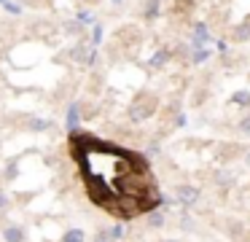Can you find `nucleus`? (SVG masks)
I'll list each match as a JSON object with an SVG mask.
<instances>
[{"label": "nucleus", "instance_id": "nucleus-1", "mask_svg": "<svg viewBox=\"0 0 250 242\" xmlns=\"http://www.w3.org/2000/svg\"><path fill=\"white\" fill-rule=\"evenodd\" d=\"M70 156L76 159L86 194L97 207L116 218L148 215L162 204L159 186L148 159L86 132L70 134Z\"/></svg>", "mask_w": 250, "mask_h": 242}, {"label": "nucleus", "instance_id": "nucleus-2", "mask_svg": "<svg viewBox=\"0 0 250 242\" xmlns=\"http://www.w3.org/2000/svg\"><path fill=\"white\" fill-rule=\"evenodd\" d=\"M153 110H156V100H153L151 94H140L135 100V105H132V121H143V118H148Z\"/></svg>", "mask_w": 250, "mask_h": 242}, {"label": "nucleus", "instance_id": "nucleus-3", "mask_svg": "<svg viewBox=\"0 0 250 242\" xmlns=\"http://www.w3.org/2000/svg\"><path fill=\"white\" fill-rule=\"evenodd\" d=\"M175 199H178V204H183V207H194V204L199 202V188L183 183V186L175 188Z\"/></svg>", "mask_w": 250, "mask_h": 242}, {"label": "nucleus", "instance_id": "nucleus-4", "mask_svg": "<svg viewBox=\"0 0 250 242\" xmlns=\"http://www.w3.org/2000/svg\"><path fill=\"white\" fill-rule=\"evenodd\" d=\"M207 41H210V35H207V24H202V22H199V24L194 27V46L196 48H199V46L205 48Z\"/></svg>", "mask_w": 250, "mask_h": 242}, {"label": "nucleus", "instance_id": "nucleus-5", "mask_svg": "<svg viewBox=\"0 0 250 242\" xmlns=\"http://www.w3.org/2000/svg\"><path fill=\"white\" fill-rule=\"evenodd\" d=\"M167 223V215L162 213V210H151V213H148V226H151V229H162V226Z\"/></svg>", "mask_w": 250, "mask_h": 242}, {"label": "nucleus", "instance_id": "nucleus-6", "mask_svg": "<svg viewBox=\"0 0 250 242\" xmlns=\"http://www.w3.org/2000/svg\"><path fill=\"white\" fill-rule=\"evenodd\" d=\"M3 237H6V242H24V231L19 226H6Z\"/></svg>", "mask_w": 250, "mask_h": 242}, {"label": "nucleus", "instance_id": "nucleus-7", "mask_svg": "<svg viewBox=\"0 0 250 242\" xmlns=\"http://www.w3.org/2000/svg\"><path fill=\"white\" fill-rule=\"evenodd\" d=\"M86 237H83V229H67L65 237H62V242H83Z\"/></svg>", "mask_w": 250, "mask_h": 242}, {"label": "nucleus", "instance_id": "nucleus-8", "mask_svg": "<svg viewBox=\"0 0 250 242\" xmlns=\"http://www.w3.org/2000/svg\"><path fill=\"white\" fill-rule=\"evenodd\" d=\"M167 59H169V51H167V48H159V51H156V54H153V59H151V65H153V67H162V65H164V62H167Z\"/></svg>", "mask_w": 250, "mask_h": 242}, {"label": "nucleus", "instance_id": "nucleus-9", "mask_svg": "<svg viewBox=\"0 0 250 242\" xmlns=\"http://www.w3.org/2000/svg\"><path fill=\"white\" fill-rule=\"evenodd\" d=\"M207 57H210V48H194V54H191V62L199 65V62H205Z\"/></svg>", "mask_w": 250, "mask_h": 242}, {"label": "nucleus", "instance_id": "nucleus-10", "mask_svg": "<svg viewBox=\"0 0 250 242\" xmlns=\"http://www.w3.org/2000/svg\"><path fill=\"white\" fill-rule=\"evenodd\" d=\"M231 100L234 102H237V105H250V91H234V94H231Z\"/></svg>", "mask_w": 250, "mask_h": 242}, {"label": "nucleus", "instance_id": "nucleus-11", "mask_svg": "<svg viewBox=\"0 0 250 242\" xmlns=\"http://www.w3.org/2000/svg\"><path fill=\"white\" fill-rule=\"evenodd\" d=\"M159 14V0H148L146 3V19H153Z\"/></svg>", "mask_w": 250, "mask_h": 242}, {"label": "nucleus", "instance_id": "nucleus-12", "mask_svg": "<svg viewBox=\"0 0 250 242\" xmlns=\"http://www.w3.org/2000/svg\"><path fill=\"white\" fill-rule=\"evenodd\" d=\"M78 124V105H70V110H67V127H76Z\"/></svg>", "mask_w": 250, "mask_h": 242}, {"label": "nucleus", "instance_id": "nucleus-13", "mask_svg": "<svg viewBox=\"0 0 250 242\" xmlns=\"http://www.w3.org/2000/svg\"><path fill=\"white\" fill-rule=\"evenodd\" d=\"M94 242H116V240L110 237L108 229H103V231H97V234H94Z\"/></svg>", "mask_w": 250, "mask_h": 242}, {"label": "nucleus", "instance_id": "nucleus-14", "mask_svg": "<svg viewBox=\"0 0 250 242\" xmlns=\"http://www.w3.org/2000/svg\"><path fill=\"white\" fill-rule=\"evenodd\" d=\"M110 237H113V240H121V234H124V229H121V226H110Z\"/></svg>", "mask_w": 250, "mask_h": 242}, {"label": "nucleus", "instance_id": "nucleus-15", "mask_svg": "<svg viewBox=\"0 0 250 242\" xmlns=\"http://www.w3.org/2000/svg\"><path fill=\"white\" fill-rule=\"evenodd\" d=\"M237 38L248 41V38H250V27H248V24H245V27H239V30H237Z\"/></svg>", "mask_w": 250, "mask_h": 242}, {"label": "nucleus", "instance_id": "nucleus-16", "mask_svg": "<svg viewBox=\"0 0 250 242\" xmlns=\"http://www.w3.org/2000/svg\"><path fill=\"white\" fill-rule=\"evenodd\" d=\"M180 226H183L186 231H191V226H194V220H191L188 215H183V218H180Z\"/></svg>", "mask_w": 250, "mask_h": 242}, {"label": "nucleus", "instance_id": "nucleus-17", "mask_svg": "<svg viewBox=\"0 0 250 242\" xmlns=\"http://www.w3.org/2000/svg\"><path fill=\"white\" fill-rule=\"evenodd\" d=\"M239 129H242V132H245V134H248V132H250V116H245V118H242V121H239Z\"/></svg>", "mask_w": 250, "mask_h": 242}, {"label": "nucleus", "instance_id": "nucleus-18", "mask_svg": "<svg viewBox=\"0 0 250 242\" xmlns=\"http://www.w3.org/2000/svg\"><path fill=\"white\" fill-rule=\"evenodd\" d=\"M6 204H8V202H6V197L0 194V210H6Z\"/></svg>", "mask_w": 250, "mask_h": 242}, {"label": "nucleus", "instance_id": "nucleus-19", "mask_svg": "<svg viewBox=\"0 0 250 242\" xmlns=\"http://www.w3.org/2000/svg\"><path fill=\"white\" fill-rule=\"evenodd\" d=\"M245 164H250V151H248V154H245Z\"/></svg>", "mask_w": 250, "mask_h": 242}, {"label": "nucleus", "instance_id": "nucleus-20", "mask_svg": "<svg viewBox=\"0 0 250 242\" xmlns=\"http://www.w3.org/2000/svg\"><path fill=\"white\" fill-rule=\"evenodd\" d=\"M162 242H178V240H162Z\"/></svg>", "mask_w": 250, "mask_h": 242}, {"label": "nucleus", "instance_id": "nucleus-21", "mask_svg": "<svg viewBox=\"0 0 250 242\" xmlns=\"http://www.w3.org/2000/svg\"><path fill=\"white\" fill-rule=\"evenodd\" d=\"M113 3H121V0H113Z\"/></svg>", "mask_w": 250, "mask_h": 242}]
</instances>
